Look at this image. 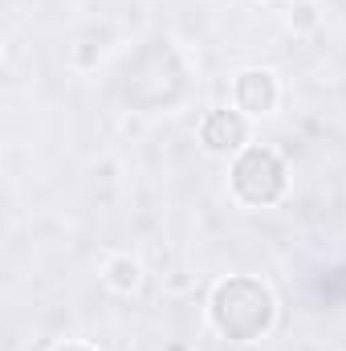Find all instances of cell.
Segmentation results:
<instances>
[{
  "mask_svg": "<svg viewBox=\"0 0 346 351\" xmlns=\"http://www.w3.org/2000/svg\"><path fill=\"white\" fill-rule=\"evenodd\" d=\"M208 319H212V327H216L224 339H232V343H253V339H261V335L273 327V319H277L273 290H269L261 278L232 274V278H224V282L212 290Z\"/></svg>",
  "mask_w": 346,
  "mask_h": 351,
  "instance_id": "cell-1",
  "label": "cell"
},
{
  "mask_svg": "<svg viewBox=\"0 0 346 351\" xmlns=\"http://www.w3.org/2000/svg\"><path fill=\"white\" fill-rule=\"evenodd\" d=\"M228 184H232V196L249 208H269L281 200L285 184H289V172L281 164V156L273 147H261V143H249L237 160H232V172H228Z\"/></svg>",
  "mask_w": 346,
  "mask_h": 351,
  "instance_id": "cell-2",
  "label": "cell"
},
{
  "mask_svg": "<svg viewBox=\"0 0 346 351\" xmlns=\"http://www.w3.org/2000/svg\"><path fill=\"white\" fill-rule=\"evenodd\" d=\"M200 143L212 156H241L249 147V114L245 110H208L200 123Z\"/></svg>",
  "mask_w": 346,
  "mask_h": 351,
  "instance_id": "cell-3",
  "label": "cell"
},
{
  "mask_svg": "<svg viewBox=\"0 0 346 351\" xmlns=\"http://www.w3.org/2000/svg\"><path fill=\"white\" fill-rule=\"evenodd\" d=\"M277 98H281V86H277V74L273 70H241L232 78V102L249 119L273 114L277 110Z\"/></svg>",
  "mask_w": 346,
  "mask_h": 351,
  "instance_id": "cell-4",
  "label": "cell"
},
{
  "mask_svg": "<svg viewBox=\"0 0 346 351\" xmlns=\"http://www.w3.org/2000/svg\"><path fill=\"white\" fill-rule=\"evenodd\" d=\"M139 278H143V265L135 262V258H110V265H106V286L110 290H118V294H131L135 286H139Z\"/></svg>",
  "mask_w": 346,
  "mask_h": 351,
  "instance_id": "cell-5",
  "label": "cell"
},
{
  "mask_svg": "<svg viewBox=\"0 0 346 351\" xmlns=\"http://www.w3.org/2000/svg\"><path fill=\"white\" fill-rule=\"evenodd\" d=\"M289 25H293V29H314V25H318V8H314V4H293Z\"/></svg>",
  "mask_w": 346,
  "mask_h": 351,
  "instance_id": "cell-6",
  "label": "cell"
},
{
  "mask_svg": "<svg viewBox=\"0 0 346 351\" xmlns=\"http://www.w3.org/2000/svg\"><path fill=\"white\" fill-rule=\"evenodd\" d=\"M53 351H94V348H86V343H62V348H53Z\"/></svg>",
  "mask_w": 346,
  "mask_h": 351,
  "instance_id": "cell-7",
  "label": "cell"
}]
</instances>
